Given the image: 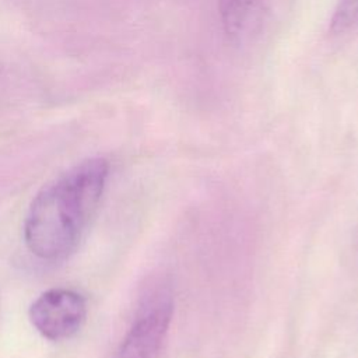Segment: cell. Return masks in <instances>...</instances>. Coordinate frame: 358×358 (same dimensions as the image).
Wrapping results in <instances>:
<instances>
[{"mask_svg": "<svg viewBox=\"0 0 358 358\" xmlns=\"http://www.w3.org/2000/svg\"><path fill=\"white\" fill-rule=\"evenodd\" d=\"M225 34L234 42H245L255 35L263 18V0H218Z\"/></svg>", "mask_w": 358, "mask_h": 358, "instance_id": "277c9868", "label": "cell"}, {"mask_svg": "<svg viewBox=\"0 0 358 358\" xmlns=\"http://www.w3.org/2000/svg\"><path fill=\"white\" fill-rule=\"evenodd\" d=\"M108 175L105 158H87L35 194L24 220V242L34 256L57 262L76 250L98 208Z\"/></svg>", "mask_w": 358, "mask_h": 358, "instance_id": "6da1fadb", "label": "cell"}, {"mask_svg": "<svg viewBox=\"0 0 358 358\" xmlns=\"http://www.w3.org/2000/svg\"><path fill=\"white\" fill-rule=\"evenodd\" d=\"M28 316L41 336L50 341H62L73 337L83 327L87 302L77 291L52 288L31 303Z\"/></svg>", "mask_w": 358, "mask_h": 358, "instance_id": "3957f363", "label": "cell"}, {"mask_svg": "<svg viewBox=\"0 0 358 358\" xmlns=\"http://www.w3.org/2000/svg\"><path fill=\"white\" fill-rule=\"evenodd\" d=\"M173 313L169 282L154 280L140 298L134 320L123 337L116 358H159Z\"/></svg>", "mask_w": 358, "mask_h": 358, "instance_id": "7a4b0ae2", "label": "cell"}, {"mask_svg": "<svg viewBox=\"0 0 358 358\" xmlns=\"http://www.w3.org/2000/svg\"><path fill=\"white\" fill-rule=\"evenodd\" d=\"M358 27V0H338L330 18L329 31L333 35L350 32Z\"/></svg>", "mask_w": 358, "mask_h": 358, "instance_id": "5b68a950", "label": "cell"}]
</instances>
